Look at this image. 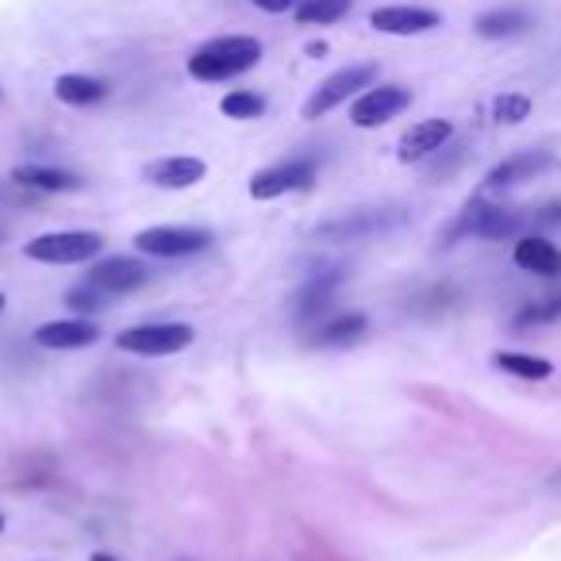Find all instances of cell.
Wrapping results in <instances>:
<instances>
[{
	"label": "cell",
	"instance_id": "cell-1",
	"mask_svg": "<svg viewBox=\"0 0 561 561\" xmlns=\"http://www.w3.org/2000/svg\"><path fill=\"white\" fill-rule=\"evenodd\" d=\"M261 58V42L254 35H220V39L204 42L188 58V74L196 82H228L246 70H254Z\"/></svg>",
	"mask_w": 561,
	"mask_h": 561
},
{
	"label": "cell",
	"instance_id": "cell-2",
	"mask_svg": "<svg viewBox=\"0 0 561 561\" xmlns=\"http://www.w3.org/2000/svg\"><path fill=\"white\" fill-rule=\"evenodd\" d=\"M193 339L196 331L188 324H143L115 334V346L138 354V358H170V354L193 346Z\"/></svg>",
	"mask_w": 561,
	"mask_h": 561
},
{
	"label": "cell",
	"instance_id": "cell-3",
	"mask_svg": "<svg viewBox=\"0 0 561 561\" xmlns=\"http://www.w3.org/2000/svg\"><path fill=\"white\" fill-rule=\"evenodd\" d=\"M105 251V235L97 231H58V235H39L27 243V258L42 266H82Z\"/></svg>",
	"mask_w": 561,
	"mask_h": 561
},
{
	"label": "cell",
	"instance_id": "cell-4",
	"mask_svg": "<svg viewBox=\"0 0 561 561\" xmlns=\"http://www.w3.org/2000/svg\"><path fill=\"white\" fill-rule=\"evenodd\" d=\"M212 246V231L204 228H150L135 235V251L150 258H193V254Z\"/></svg>",
	"mask_w": 561,
	"mask_h": 561
},
{
	"label": "cell",
	"instance_id": "cell-5",
	"mask_svg": "<svg viewBox=\"0 0 561 561\" xmlns=\"http://www.w3.org/2000/svg\"><path fill=\"white\" fill-rule=\"evenodd\" d=\"M374 77H377V65L374 62H366V65H346V70L331 74L316 93H312L308 105H304V120H319V115H327L334 105H342V100L366 93Z\"/></svg>",
	"mask_w": 561,
	"mask_h": 561
},
{
	"label": "cell",
	"instance_id": "cell-6",
	"mask_svg": "<svg viewBox=\"0 0 561 561\" xmlns=\"http://www.w3.org/2000/svg\"><path fill=\"white\" fill-rule=\"evenodd\" d=\"M316 185V166L312 162H277V166H266L251 178V196L254 200H277V196L285 193H304V188Z\"/></svg>",
	"mask_w": 561,
	"mask_h": 561
},
{
	"label": "cell",
	"instance_id": "cell-7",
	"mask_svg": "<svg viewBox=\"0 0 561 561\" xmlns=\"http://www.w3.org/2000/svg\"><path fill=\"white\" fill-rule=\"evenodd\" d=\"M407 105H412V93L404 85H377L354 100L350 120H354V127H381V123L397 120Z\"/></svg>",
	"mask_w": 561,
	"mask_h": 561
},
{
	"label": "cell",
	"instance_id": "cell-8",
	"mask_svg": "<svg viewBox=\"0 0 561 561\" xmlns=\"http://www.w3.org/2000/svg\"><path fill=\"white\" fill-rule=\"evenodd\" d=\"M369 24L385 35H424L435 32L442 16L435 9H415V4H385V9H374Z\"/></svg>",
	"mask_w": 561,
	"mask_h": 561
},
{
	"label": "cell",
	"instance_id": "cell-9",
	"mask_svg": "<svg viewBox=\"0 0 561 561\" xmlns=\"http://www.w3.org/2000/svg\"><path fill=\"white\" fill-rule=\"evenodd\" d=\"M450 135H454V123L450 120H424L415 123V127H407L404 135H400V162H424V158H431L435 150H442L450 143Z\"/></svg>",
	"mask_w": 561,
	"mask_h": 561
},
{
	"label": "cell",
	"instance_id": "cell-10",
	"mask_svg": "<svg viewBox=\"0 0 561 561\" xmlns=\"http://www.w3.org/2000/svg\"><path fill=\"white\" fill-rule=\"evenodd\" d=\"M147 281V266L138 258H100L89 266V285L112 293H135L138 285Z\"/></svg>",
	"mask_w": 561,
	"mask_h": 561
},
{
	"label": "cell",
	"instance_id": "cell-11",
	"mask_svg": "<svg viewBox=\"0 0 561 561\" xmlns=\"http://www.w3.org/2000/svg\"><path fill=\"white\" fill-rule=\"evenodd\" d=\"M100 339V327L93 319H50L35 331V342L47 350H82Z\"/></svg>",
	"mask_w": 561,
	"mask_h": 561
},
{
	"label": "cell",
	"instance_id": "cell-12",
	"mask_svg": "<svg viewBox=\"0 0 561 561\" xmlns=\"http://www.w3.org/2000/svg\"><path fill=\"white\" fill-rule=\"evenodd\" d=\"M208 166L204 158H193V155H173V158H158V162L147 166V181L158 188H188L196 181H204Z\"/></svg>",
	"mask_w": 561,
	"mask_h": 561
},
{
	"label": "cell",
	"instance_id": "cell-13",
	"mask_svg": "<svg viewBox=\"0 0 561 561\" xmlns=\"http://www.w3.org/2000/svg\"><path fill=\"white\" fill-rule=\"evenodd\" d=\"M550 166H553V158L542 155V150L515 155V158H508V162H500L497 170L488 173V178H485V193H492V188H512V185H520V181H530V178H538L542 170H550Z\"/></svg>",
	"mask_w": 561,
	"mask_h": 561
},
{
	"label": "cell",
	"instance_id": "cell-14",
	"mask_svg": "<svg viewBox=\"0 0 561 561\" xmlns=\"http://www.w3.org/2000/svg\"><path fill=\"white\" fill-rule=\"evenodd\" d=\"M369 331V319L362 312H346V316H327L312 331V346H354L362 334Z\"/></svg>",
	"mask_w": 561,
	"mask_h": 561
},
{
	"label": "cell",
	"instance_id": "cell-15",
	"mask_svg": "<svg viewBox=\"0 0 561 561\" xmlns=\"http://www.w3.org/2000/svg\"><path fill=\"white\" fill-rule=\"evenodd\" d=\"M515 266L538 277H558L561 273V251L542 235H527L515 243Z\"/></svg>",
	"mask_w": 561,
	"mask_h": 561
},
{
	"label": "cell",
	"instance_id": "cell-16",
	"mask_svg": "<svg viewBox=\"0 0 561 561\" xmlns=\"http://www.w3.org/2000/svg\"><path fill=\"white\" fill-rule=\"evenodd\" d=\"M515 228H520V220H515L512 212H504L497 204L477 200L469 212H465V220L458 231H473V235H480V239H504V235H512Z\"/></svg>",
	"mask_w": 561,
	"mask_h": 561
},
{
	"label": "cell",
	"instance_id": "cell-17",
	"mask_svg": "<svg viewBox=\"0 0 561 561\" xmlns=\"http://www.w3.org/2000/svg\"><path fill=\"white\" fill-rule=\"evenodd\" d=\"M12 178H16L20 185L35 188V193H74V188H82L77 173L58 170V166H16Z\"/></svg>",
	"mask_w": 561,
	"mask_h": 561
},
{
	"label": "cell",
	"instance_id": "cell-18",
	"mask_svg": "<svg viewBox=\"0 0 561 561\" xmlns=\"http://www.w3.org/2000/svg\"><path fill=\"white\" fill-rule=\"evenodd\" d=\"M54 97L62 100V105L89 108V105H100V100L108 97V82L89 77V74H62L54 82Z\"/></svg>",
	"mask_w": 561,
	"mask_h": 561
},
{
	"label": "cell",
	"instance_id": "cell-19",
	"mask_svg": "<svg viewBox=\"0 0 561 561\" xmlns=\"http://www.w3.org/2000/svg\"><path fill=\"white\" fill-rule=\"evenodd\" d=\"M530 27V16L523 9H497V12H485V16L473 24V32L480 39H512V35H523Z\"/></svg>",
	"mask_w": 561,
	"mask_h": 561
},
{
	"label": "cell",
	"instance_id": "cell-20",
	"mask_svg": "<svg viewBox=\"0 0 561 561\" xmlns=\"http://www.w3.org/2000/svg\"><path fill=\"white\" fill-rule=\"evenodd\" d=\"M331 301H334V277L312 281V285H304L301 296H296V319H301V324H319V319H327Z\"/></svg>",
	"mask_w": 561,
	"mask_h": 561
},
{
	"label": "cell",
	"instance_id": "cell-21",
	"mask_svg": "<svg viewBox=\"0 0 561 561\" xmlns=\"http://www.w3.org/2000/svg\"><path fill=\"white\" fill-rule=\"evenodd\" d=\"M497 369L520 377V381H546V377L553 374V366L546 358H530V354H515V350L497 354Z\"/></svg>",
	"mask_w": 561,
	"mask_h": 561
},
{
	"label": "cell",
	"instance_id": "cell-22",
	"mask_svg": "<svg viewBox=\"0 0 561 561\" xmlns=\"http://www.w3.org/2000/svg\"><path fill=\"white\" fill-rule=\"evenodd\" d=\"M354 0H301L296 4V20L301 24H334L350 12Z\"/></svg>",
	"mask_w": 561,
	"mask_h": 561
},
{
	"label": "cell",
	"instance_id": "cell-23",
	"mask_svg": "<svg viewBox=\"0 0 561 561\" xmlns=\"http://www.w3.org/2000/svg\"><path fill=\"white\" fill-rule=\"evenodd\" d=\"M220 112L228 115V120H258V115H266V97H261V93L235 89L220 100Z\"/></svg>",
	"mask_w": 561,
	"mask_h": 561
},
{
	"label": "cell",
	"instance_id": "cell-24",
	"mask_svg": "<svg viewBox=\"0 0 561 561\" xmlns=\"http://www.w3.org/2000/svg\"><path fill=\"white\" fill-rule=\"evenodd\" d=\"M397 220L392 212H369V216H354V220H342V223H331V231H319V235H331V239H358L374 228H389Z\"/></svg>",
	"mask_w": 561,
	"mask_h": 561
},
{
	"label": "cell",
	"instance_id": "cell-25",
	"mask_svg": "<svg viewBox=\"0 0 561 561\" xmlns=\"http://www.w3.org/2000/svg\"><path fill=\"white\" fill-rule=\"evenodd\" d=\"M530 115V97L523 93H504V97L492 100V120L497 123H523Z\"/></svg>",
	"mask_w": 561,
	"mask_h": 561
},
{
	"label": "cell",
	"instance_id": "cell-26",
	"mask_svg": "<svg viewBox=\"0 0 561 561\" xmlns=\"http://www.w3.org/2000/svg\"><path fill=\"white\" fill-rule=\"evenodd\" d=\"M65 301H70V308H74V312H89V316H93V312L105 308L108 293H105V289H97V285H89V281H85V285H77L74 293L65 296Z\"/></svg>",
	"mask_w": 561,
	"mask_h": 561
},
{
	"label": "cell",
	"instance_id": "cell-27",
	"mask_svg": "<svg viewBox=\"0 0 561 561\" xmlns=\"http://www.w3.org/2000/svg\"><path fill=\"white\" fill-rule=\"evenodd\" d=\"M561 316V296H550V301H538L530 308L520 312V324H550V319Z\"/></svg>",
	"mask_w": 561,
	"mask_h": 561
},
{
	"label": "cell",
	"instance_id": "cell-28",
	"mask_svg": "<svg viewBox=\"0 0 561 561\" xmlns=\"http://www.w3.org/2000/svg\"><path fill=\"white\" fill-rule=\"evenodd\" d=\"M254 9H261V12H273V16H281V12H293L301 0H251Z\"/></svg>",
	"mask_w": 561,
	"mask_h": 561
},
{
	"label": "cell",
	"instance_id": "cell-29",
	"mask_svg": "<svg viewBox=\"0 0 561 561\" xmlns=\"http://www.w3.org/2000/svg\"><path fill=\"white\" fill-rule=\"evenodd\" d=\"M535 223H542V228H561V204H546V208H538Z\"/></svg>",
	"mask_w": 561,
	"mask_h": 561
},
{
	"label": "cell",
	"instance_id": "cell-30",
	"mask_svg": "<svg viewBox=\"0 0 561 561\" xmlns=\"http://www.w3.org/2000/svg\"><path fill=\"white\" fill-rule=\"evenodd\" d=\"M308 54L312 58H324L327 54V42H308Z\"/></svg>",
	"mask_w": 561,
	"mask_h": 561
},
{
	"label": "cell",
	"instance_id": "cell-31",
	"mask_svg": "<svg viewBox=\"0 0 561 561\" xmlns=\"http://www.w3.org/2000/svg\"><path fill=\"white\" fill-rule=\"evenodd\" d=\"M89 561H115V558H112V553H93Z\"/></svg>",
	"mask_w": 561,
	"mask_h": 561
},
{
	"label": "cell",
	"instance_id": "cell-32",
	"mask_svg": "<svg viewBox=\"0 0 561 561\" xmlns=\"http://www.w3.org/2000/svg\"><path fill=\"white\" fill-rule=\"evenodd\" d=\"M553 488H558V492H561V473H558V477H553Z\"/></svg>",
	"mask_w": 561,
	"mask_h": 561
},
{
	"label": "cell",
	"instance_id": "cell-33",
	"mask_svg": "<svg viewBox=\"0 0 561 561\" xmlns=\"http://www.w3.org/2000/svg\"><path fill=\"white\" fill-rule=\"evenodd\" d=\"M0 312H4V293H0Z\"/></svg>",
	"mask_w": 561,
	"mask_h": 561
},
{
	"label": "cell",
	"instance_id": "cell-34",
	"mask_svg": "<svg viewBox=\"0 0 561 561\" xmlns=\"http://www.w3.org/2000/svg\"><path fill=\"white\" fill-rule=\"evenodd\" d=\"M0 530H4V515H0Z\"/></svg>",
	"mask_w": 561,
	"mask_h": 561
}]
</instances>
